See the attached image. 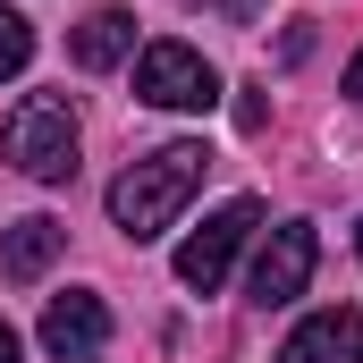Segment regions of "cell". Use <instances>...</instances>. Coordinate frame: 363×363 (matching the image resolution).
Segmentation results:
<instances>
[{"label":"cell","instance_id":"obj_13","mask_svg":"<svg viewBox=\"0 0 363 363\" xmlns=\"http://www.w3.org/2000/svg\"><path fill=\"white\" fill-rule=\"evenodd\" d=\"M355 254H363V220H355Z\"/></svg>","mask_w":363,"mask_h":363},{"label":"cell","instance_id":"obj_1","mask_svg":"<svg viewBox=\"0 0 363 363\" xmlns=\"http://www.w3.org/2000/svg\"><path fill=\"white\" fill-rule=\"evenodd\" d=\"M211 169V152L203 144H161V152H135L118 178H110V228L127 237V245H152V237H169L178 228V211L194 203V186Z\"/></svg>","mask_w":363,"mask_h":363},{"label":"cell","instance_id":"obj_5","mask_svg":"<svg viewBox=\"0 0 363 363\" xmlns=\"http://www.w3.org/2000/svg\"><path fill=\"white\" fill-rule=\"evenodd\" d=\"M313 262H321V237H313V220H279L271 237H262V254H254V304H296L304 287H313Z\"/></svg>","mask_w":363,"mask_h":363},{"label":"cell","instance_id":"obj_4","mask_svg":"<svg viewBox=\"0 0 363 363\" xmlns=\"http://www.w3.org/2000/svg\"><path fill=\"white\" fill-rule=\"evenodd\" d=\"M254 228H262V203H254V194L220 203V211H211V220H203V228L178 245V279L194 287V296H211V287L228 279V262L245 254V237H254Z\"/></svg>","mask_w":363,"mask_h":363},{"label":"cell","instance_id":"obj_3","mask_svg":"<svg viewBox=\"0 0 363 363\" xmlns=\"http://www.w3.org/2000/svg\"><path fill=\"white\" fill-rule=\"evenodd\" d=\"M135 101H152V110H211L220 101V68L194 43H144L135 51Z\"/></svg>","mask_w":363,"mask_h":363},{"label":"cell","instance_id":"obj_7","mask_svg":"<svg viewBox=\"0 0 363 363\" xmlns=\"http://www.w3.org/2000/svg\"><path fill=\"white\" fill-rule=\"evenodd\" d=\"M279 363H363V313L330 304V313L296 321V330H287V347H279Z\"/></svg>","mask_w":363,"mask_h":363},{"label":"cell","instance_id":"obj_11","mask_svg":"<svg viewBox=\"0 0 363 363\" xmlns=\"http://www.w3.org/2000/svg\"><path fill=\"white\" fill-rule=\"evenodd\" d=\"M347 93H355V101H363V51H355V60H347Z\"/></svg>","mask_w":363,"mask_h":363},{"label":"cell","instance_id":"obj_2","mask_svg":"<svg viewBox=\"0 0 363 363\" xmlns=\"http://www.w3.org/2000/svg\"><path fill=\"white\" fill-rule=\"evenodd\" d=\"M77 144H85V127H77L68 93H26L9 110V161L34 186H68L77 178Z\"/></svg>","mask_w":363,"mask_h":363},{"label":"cell","instance_id":"obj_9","mask_svg":"<svg viewBox=\"0 0 363 363\" xmlns=\"http://www.w3.org/2000/svg\"><path fill=\"white\" fill-rule=\"evenodd\" d=\"M68 51H77V68H93V77L118 68V60H135V17H127V9H93Z\"/></svg>","mask_w":363,"mask_h":363},{"label":"cell","instance_id":"obj_10","mask_svg":"<svg viewBox=\"0 0 363 363\" xmlns=\"http://www.w3.org/2000/svg\"><path fill=\"white\" fill-rule=\"evenodd\" d=\"M26 60H34V26L0 0V85H9V77H26Z\"/></svg>","mask_w":363,"mask_h":363},{"label":"cell","instance_id":"obj_8","mask_svg":"<svg viewBox=\"0 0 363 363\" xmlns=\"http://www.w3.org/2000/svg\"><path fill=\"white\" fill-rule=\"evenodd\" d=\"M60 245H68V228H60L51 211H26V220H9V237H0V271L9 279H43L60 262Z\"/></svg>","mask_w":363,"mask_h":363},{"label":"cell","instance_id":"obj_12","mask_svg":"<svg viewBox=\"0 0 363 363\" xmlns=\"http://www.w3.org/2000/svg\"><path fill=\"white\" fill-rule=\"evenodd\" d=\"M0 363H17V330L9 321H0Z\"/></svg>","mask_w":363,"mask_h":363},{"label":"cell","instance_id":"obj_6","mask_svg":"<svg viewBox=\"0 0 363 363\" xmlns=\"http://www.w3.org/2000/svg\"><path fill=\"white\" fill-rule=\"evenodd\" d=\"M43 347L60 363H93L110 347V304L93 296V287H68V296H51L43 304Z\"/></svg>","mask_w":363,"mask_h":363}]
</instances>
